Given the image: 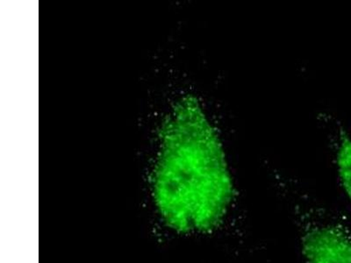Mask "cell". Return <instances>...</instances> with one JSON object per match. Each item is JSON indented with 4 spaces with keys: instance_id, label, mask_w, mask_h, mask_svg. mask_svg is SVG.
<instances>
[{
    "instance_id": "1",
    "label": "cell",
    "mask_w": 351,
    "mask_h": 263,
    "mask_svg": "<svg viewBox=\"0 0 351 263\" xmlns=\"http://www.w3.org/2000/svg\"><path fill=\"white\" fill-rule=\"evenodd\" d=\"M150 192L149 217L170 236H210L230 216L233 175L219 132L195 97L182 98L165 125Z\"/></svg>"
},
{
    "instance_id": "2",
    "label": "cell",
    "mask_w": 351,
    "mask_h": 263,
    "mask_svg": "<svg viewBox=\"0 0 351 263\" xmlns=\"http://www.w3.org/2000/svg\"><path fill=\"white\" fill-rule=\"evenodd\" d=\"M304 263H351V233L335 222L307 225L302 234Z\"/></svg>"
},
{
    "instance_id": "3",
    "label": "cell",
    "mask_w": 351,
    "mask_h": 263,
    "mask_svg": "<svg viewBox=\"0 0 351 263\" xmlns=\"http://www.w3.org/2000/svg\"><path fill=\"white\" fill-rule=\"evenodd\" d=\"M335 165L341 188L351 203V136L341 134L338 140Z\"/></svg>"
}]
</instances>
